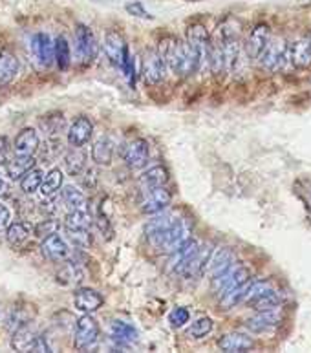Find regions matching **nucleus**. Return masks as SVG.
<instances>
[{
    "label": "nucleus",
    "instance_id": "43",
    "mask_svg": "<svg viewBox=\"0 0 311 353\" xmlns=\"http://www.w3.org/2000/svg\"><path fill=\"white\" fill-rule=\"evenodd\" d=\"M10 220H11L10 209H8L4 203H0V231L8 229V225H10Z\"/></svg>",
    "mask_w": 311,
    "mask_h": 353
},
{
    "label": "nucleus",
    "instance_id": "18",
    "mask_svg": "<svg viewBox=\"0 0 311 353\" xmlns=\"http://www.w3.org/2000/svg\"><path fill=\"white\" fill-rule=\"evenodd\" d=\"M94 134V123L88 117H77L68 130L70 147H85Z\"/></svg>",
    "mask_w": 311,
    "mask_h": 353
},
{
    "label": "nucleus",
    "instance_id": "37",
    "mask_svg": "<svg viewBox=\"0 0 311 353\" xmlns=\"http://www.w3.org/2000/svg\"><path fill=\"white\" fill-rule=\"evenodd\" d=\"M53 48H55V61H57L59 68L63 70V72L64 70H68L70 63H72V53H70L68 41L61 35V37H57Z\"/></svg>",
    "mask_w": 311,
    "mask_h": 353
},
{
    "label": "nucleus",
    "instance_id": "39",
    "mask_svg": "<svg viewBox=\"0 0 311 353\" xmlns=\"http://www.w3.org/2000/svg\"><path fill=\"white\" fill-rule=\"evenodd\" d=\"M190 319V313L189 310H185V307H176V310L170 311L169 315V322L172 324L174 327H181L185 326Z\"/></svg>",
    "mask_w": 311,
    "mask_h": 353
},
{
    "label": "nucleus",
    "instance_id": "9",
    "mask_svg": "<svg viewBox=\"0 0 311 353\" xmlns=\"http://www.w3.org/2000/svg\"><path fill=\"white\" fill-rule=\"evenodd\" d=\"M282 321H284V313L277 306L271 307V310H260L257 315L248 319L245 327L253 333H265L274 330V327H279Z\"/></svg>",
    "mask_w": 311,
    "mask_h": 353
},
{
    "label": "nucleus",
    "instance_id": "14",
    "mask_svg": "<svg viewBox=\"0 0 311 353\" xmlns=\"http://www.w3.org/2000/svg\"><path fill=\"white\" fill-rule=\"evenodd\" d=\"M148 156H150V145H148L147 139L143 137H136L132 141L128 143L127 148H125V161L130 169H141L145 167L148 161Z\"/></svg>",
    "mask_w": 311,
    "mask_h": 353
},
{
    "label": "nucleus",
    "instance_id": "20",
    "mask_svg": "<svg viewBox=\"0 0 311 353\" xmlns=\"http://www.w3.org/2000/svg\"><path fill=\"white\" fill-rule=\"evenodd\" d=\"M103 302H105L103 295L90 288H81L74 293L75 310L83 311V313H94L103 306Z\"/></svg>",
    "mask_w": 311,
    "mask_h": 353
},
{
    "label": "nucleus",
    "instance_id": "12",
    "mask_svg": "<svg viewBox=\"0 0 311 353\" xmlns=\"http://www.w3.org/2000/svg\"><path fill=\"white\" fill-rule=\"evenodd\" d=\"M32 55L41 66L50 68L55 59V48H53L52 39L46 33H35L32 37Z\"/></svg>",
    "mask_w": 311,
    "mask_h": 353
},
{
    "label": "nucleus",
    "instance_id": "44",
    "mask_svg": "<svg viewBox=\"0 0 311 353\" xmlns=\"http://www.w3.org/2000/svg\"><path fill=\"white\" fill-rule=\"evenodd\" d=\"M8 154H10L8 137H0V165H4L6 161H8Z\"/></svg>",
    "mask_w": 311,
    "mask_h": 353
},
{
    "label": "nucleus",
    "instance_id": "45",
    "mask_svg": "<svg viewBox=\"0 0 311 353\" xmlns=\"http://www.w3.org/2000/svg\"><path fill=\"white\" fill-rule=\"evenodd\" d=\"M8 189H10V187H8V181L4 179V176L0 174V198L8 194Z\"/></svg>",
    "mask_w": 311,
    "mask_h": 353
},
{
    "label": "nucleus",
    "instance_id": "1",
    "mask_svg": "<svg viewBox=\"0 0 311 353\" xmlns=\"http://www.w3.org/2000/svg\"><path fill=\"white\" fill-rule=\"evenodd\" d=\"M192 232L190 221L179 216L178 212H158L145 227V234L152 248L163 253H172L183 242H187Z\"/></svg>",
    "mask_w": 311,
    "mask_h": 353
},
{
    "label": "nucleus",
    "instance_id": "8",
    "mask_svg": "<svg viewBox=\"0 0 311 353\" xmlns=\"http://www.w3.org/2000/svg\"><path fill=\"white\" fill-rule=\"evenodd\" d=\"M187 46L190 48V52L194 53L198 61H200L201 68L207 66V59H209V43H211V37L207 33L205 26L203 24H192L187 32Z\"/></svg>",
    "mask_w": 311,
    "mask_h": 353
},
{
    "label": "nucleus",
    "instance_id": "28",
    "mask_svg": "<svg viewBox=\"0 0 311 353\" xmlns=\"http://www.w3.org/2000/svg\"><path fill=\"white\" fill-rule=\"evenodd\" d=\"M169 181V172L165 167H152V169L145 170L141 176H139V185H141V190L154 189V187H161Z\"/></svg>",
    "mask_w": 311,
    "mask_h": 353
},
{
    "label": "nucleus",
    "instance_id": "13",
    "mask_svg": "<svg viewBox=\"0 0 311 353\" xmlns=\"http://www.w3.org/2000/svg\"><path fill=\"white\" fill-rule=\"evenodd\" d=\"M105 53L108 61H110L114 66L121 68L123 61H125V55L128 53L127 43H125V37L121 33L116 32V30H110L106 33L105 37Z\"/></svg>",
    "mask_w": 311,
    "mask_h": 353
},
{
    "label": "nucleus",
    "instance_id": "7",
    "mask_svg": "<svg viewBox=\"0 0 311 353\" xmlns=\"http://www.w3.org/2000/svg\"><path fill=\"white\" fill-rule=\"evenodd\" d=\"M170 200H172L170 190L165 185H161V187L141 190L139 205H141V211L145 214H158L170 205Z\"/></svg>",
    "mask_w": 311,
    "mask_h": 353
},
{
    "label": "nucleus",
    "instance_id": "6",
    "mask_svg": "<svg viewBox=\"0 0 311 353\" xmlns=\"http://www.w3.org/2000/svg\"><path fill=\"white\" fill-rule=\"evenodd\" d=\"M75 50H77V59L81 64H92L97 57L99 46L94 32L85 24H79L75 28Z\"/></svg>",
    "mask_w": 311,
    "mask_h": 353
},
{
    "label": "nucleus",
    "instance_id": "15",
    "mask_svg": "<svg viewBox=\"0 0 311 353\" xmlns=\"http://www.w3.org/2000/svg\"><path fill=\"white\" fill-rule=\"evenodd\" d=\"M41 251H43L44 259L52 260V262H64L70 256L68 243L57 232H53L50 236L43 238Z\"/></svg>",
    "mask_w": 311,
    "mask_h": 353
},
{
    "label": "nucleus",
    "instance_id": "11",
    "mask_svg": "<svg viewBox=\"0 0 311 353\" xmlns=\"http://www.w3.org/2000/svg\"><path fill=\"white\" fill-rule=\"evenodd\" d=\"M271 41V30L268 24H257V26L249 32L248 41L243 44V53L248 55L251 61H257L260 53L264 52V48Z\"/></svg>",
    "mask_w": 311,
    "mask_h": 353
},
{
    "label": "nucleus",
    "instance_id": "24",
    "mask_svg": "<svg viewBox=\"0 0 311 353\" xmlns=\"http://www.w3.org/2000/svg\"><path fill=\"white\" fill-rule=\"evenodd\" d=\"M237 262V256L232 253V249L229 248H222L218 249L217 253L211 254V260H209V264H207V269H209V273L211 276H218L220 273H223L225 269L231 268L232 264Z\"/></svg>",
    "mask_w": 311,
    "mask_h": 353
},
{
    "label": "nucleus",
    "instance_id": "2",
    "mask_svg": "<svg viewBox=\"0 0 311 353\" xmlns=\"http://www.w3.org/2000/svg\"><path fill=\"white\" fill-rule=\"evenodd\" d=\"M158 55L165 63V66L179 77H190L196 72H200L201 64L198 61L194 53L190 52V48L187 43H181L179 39L163 37L159 41Z\"/></svg>",
    "mask_w": 311,
    "mask_h": 353
},
{
    "label": "nucleus",
    "instance_id": "46",
    "mask_svg": "<svg viewBox=\"0 0 311 353\" xmlns=\"http://www.w3.org/2000/svg\"><path fill=\"white\" fill-rule=\"evenodd\" d=\"M95 2H101V0H95Z\"/></svg>",
    "mask_w": 311,
    "mask_h": 353
},
{
    "label": "nucleus",
    "instance_id": "29",
    "mask_svg": "<svg viewBox=\"0 0 311 353\" xmlns=\"http://www.w3.org/2000/svg\"><path fill=\"white\" fill-rule=\"evenodd\" d=\"M282 302H284V295H282L279 290H274L273 285H271L269 290H265L262 295L257 296V299H254L251 304H248V306H251L253 310L260 311V310H271V307L280 306Z\"/></svg>",
    "mask_w": 311,
    "mask_h": 353
},
{
    "label": "nucleus",
    "instance_id": "34",
    "mask_svg": "<svg viewBox=\"0 0 311 353\" xmlns=\"http://www.w3.org/2000/svg\"><path fill=\"white\" fill-rule=\"evenodd\" d=\"M66 170H68L72 176L81 174L86 167V154L85 150H81V147H72L68 154H66Z\"/></svg>",
    "mask_w": 311,
    "mask_h": 353
},
{
    "label": "nucleus",
    "instance_id": "21",
    "mask_svg": "<svg viewBox=\"0 0 311 353\" xmlns=\"http://www.w3.org/2000/svg\"><path fill=\"white\" fill-rule=\"evenodd\" d=\"M198 248H200V243L196 242V240H192V238H189L187 242L181 243L178 249H174V251L170 253V269L178 274L181 273L185 265L189 264V260L192 259V254L198 251Z\"/></svg>",
    "mask_w": 311,
    "mask_h": 353
},
{
    "label": "nucleus",
    "instance_id": "16",
    "mask_svg": "<svg viewBox=\"0 0 311 353\" xmlns=\"http://www.w3.org/2000/svg\"><path fill=\"white\" fill-rule=\"evenodd\" d=\"M212 254V245L211 243H205V245H200L198 251L192 254V259L189 260V264L185 265L183 271L179 274H183L187 279H196V276H201V274L207 271V264L211 260Z\"/></svg>",
    "mask_w": 311,
    "mask_h": 353
},
{
    "label": "nucleus",
    "instance_id": "17",
    "mask_svg": "<svg viewBox=\"0 0 311 353\" xmlns=\"http://www.w3.org/2000/svg\"><path fill=\"white\" fill-rule=\"evenodd\" d=\"M167 66L158 55V52H145L143 55V75L150 85H158L165 79Z\"/></svg>",
    "mask_w": 311,
    "mask_h": 353
},
{
    "label": "nucleus",
    "instance_id": "3",
    "mask_svg": "<svg viewBox=\"0 0 311 353\" xmlns=\"http://www.w3.org/2000/svg\"><path fill=\"white\" fill-rule=\"evenodd\" d=\"M260 66L269 72V74H274V72H280L284 70L290 63V44L285 43L284 39H273L268 43V46L264 48V52L260 53Z\"/></svg>",
    "mask_w": 311,
    "mask_h": 353
},
{
    "label": "nucleus",
    "instance_id": "27",
    "mask_svg": "<svg viewBox=\"0 0 311 353\" xmlns=\"http://www.w3.org/2000/svg\"><path fill=\"white\" fill-rule=\"evenodd\" d=\"M110 335L116 341L117 346L123 344H130L137 341V330L125 321H114L110 324Z\"/></svg>",
    "mask_w": 311,
    "mask_h": 353
},
{
    "label": "nucleus",
    "instance_id": "31",
    "mask_svg": "<svg viewBox=\"0 0 311 353\" xmlns=\"http://www.w3.org/2000/svg\"><path fill=\"white\" fill-rule=\"evenodd\" d=\"M112 154H114V145L108 137H99L92 147V159L97 165H110Z\"/></svg>",
    "mask_w": 311,
    "mask_h": 353
},
{
    "label": "nucleus",
    "instance_id": "35",
    "mask_svg": "<svg viewBox=\"0 0 311 353\" xmlns=\"http://www.w3.org/2000/svg\"><path fill=\"white\" fill-rule=\"evenodd\" d=\"M63 181H64V174L61 172V169H52L46 176H44L43 185H41V189L39 190H41L46 198H50V196L57 194L59 190H61Z\"/></svg>",
    "mask_w": 311,
    "mask_h": 353
},
{
    "label": "nucleus",
    "instance_id": "23",
    "mask_svg": "<svg viewBox=\"0 0 311 353\" xmlns=\"http://www.w3.org/2000/svg\"><path fill=\"white\" fill-rule=\"evenodd\" d=\"M33 167H35V158L26 154H17L15 158L8 159L4 163L6 176H10L11 179H21Z\"/></svg>",
    "mask_w": 311,
    "mask_h": 353
},
{
    "label": "nucleus",
    "instance_id": "5",
    "mask_svg": "<svg viewBox=\"0 0 311 353\" xmlns=\"http://www.w3.org/2000/svg\"><path fill=\"white\" fill-rule=\"evenodd\" d=\"M101 327L97 324L94 316H90V313H85L83 316L77 319L75 322L74 332V344L77 350H88L92 348L97 341H99Z\"/></svg>",
    "mask_w": 311,
    "mask_h": 353
},
{
    "label": "nucleus",
    "instance_id": "40",
    "mask_svg": "<svg viewBox=\"0 0 311 353\" xmlns=\"http://www.w3.org/2000/svg\"><path fill=\"white\" fill-rule=\"evenodd\" d=\"M68 238L77 245V248H88L92 243V234L90 231H66Z\"/></svg>",
    "mask_w": 311,
    "mask_h": 353
},
{
    "label": "nucleus",
    "instance_id": "19",
    "mask_svg": "<svg viewBox=\"0 0 311 353\" xmlns=\"http://www.w3.org/2000/svg\"><path fill=\"white\" fill-rule=\"evenodd\" d=\"M290 63L295 68H310L311 66V37L297 39L290 44Z\"/></svg>",
    "mask_w": 311,
    "mask_h": 353
},
{
    "label": "nucleus",
    "instance_id": "36",
    "mask_svg": "<svg viewBox=\"0 0 311 353\" xmlns=\"http://www.w3.org/2000/svg\"><path fill=\"white\" fill-rule=\"evenodd\" d=\"M44 179V172L41 169H35L33 167L32 170H28L26 174L21 178V189L26 192V194H33V192H37L41 189V185H43Z\"/></svg>",
    "mask_w": 311,
    "mask_h": 353
},
{
    "label": "nucleus",
    "instance_id": "10",
    "mask_svg": "<svg viewBox=\"0 0 311 353\" xmlns=\"http://www.w3.org/2000/svg\"><path fill=\"white\" fill-rule=\"evenodd\" d=\"M11 346L19 352H52L46 339L37 335L30 327H19L11 339Z\"/></svg>",
    "mask_w": 311,
    "mask_h": 353
},
{
    "label": "nucleus",
    "instance_id": "25",
    "mask_svg": "<svg viewBox=\"0 0 311 353\" xmlns=\"http://www.w3.org/2000/svg\"><path fill=\"white\" fill-rule=\"evenodd\" d=\"M19 74V59L10 52L0 53V90L13 83Z\"/></svg>",
    "mask_w": 311,
    "mask_h": 353
},
{
    "label": "nucleus",
    "instance_id": "26",
    "mask_svg": "<svg viewBox=\"0 0 311 353\" xmlns=\"http://www.w3.org/2000/svg\"><path fill=\"white\" fill-rule=\"evenodd\" d=\"M15 154H26V156H33L39 148V134L33 128H24L19 132L13 143Z\"/></svg>",
    "mask_w": 311,
    "mask_h": 353
},
{
    "label": "nucleus",
    "instance_id": "22",
    "mask_svg": "<svg viewBox=\"0 0 311 353\" xmlns=\"http://www.w3.org/2000/svg\"><path fill=\"white\" fill-rule=\"evenodd\" d=\"M218 346L222 352L229 353H238V352H248V350L254 348V341L245 333L232 332L223 335L220 341H218Z\"/></svg>",
    "mask_w": 311,
    "mask_h": 353
},
{
    "label": "nucleus",
    "instance_id": "32",
    "mask_svg": "<svg viewBox=\"0 0 311 353\" xmlns=\"http://www.w3.org/2000/svg\"><path fill=\"white\" fill-rule=\"evenodd\" d=\"M63 201L70 211H86V207H88L85 192L79 189H75L72 185H68V187H64L63 189Z\"/></svg>",
    "mask_w": 311,
    "mask_h": 353
},
{
    "label": "nucleus",
    "instance_id": "30",
    "mask_svg": "<svg viewBox=\"0 0 311 353\" xmlns=\"http://www.w3.org/2000/svg\"><path fill=\"white\" fill-rule=\"evenodd\" d=\"M32 223H28V221H15V223H10L8 225V232H6V238H8V242L10 245H22V243L26 242L30 234H32Z\"/></svg>",
    "mask_w": 311,
    "mask_h": 353
},
{
    "label": "nucleus",
    "instance_id": "38",
    "mask_svg": "<svg viewBox=\"0 0 311 353\" xmlns=\"http://www.w3.org/2000/svg\"><path fill=\"white\" fill-rule=\"evenodd\" d=\"M212 332V321L209 316H201L198 321L192 322V326L189 327V337L192 339H203L205 335Z\"/></svg>",
    "mask_w": 311,
    "mask_h": 353
},
{
    "label": "nucleus",
    "instance_id": "33",
    "mask_svg": "<svg viewBox=\"0 0 311 353\" xmlns=\"http://www.w3.org/2000/svg\"><path fill=\"white\" fill-rule=\"evenodd\" d=\"M92 216L86 211H70L64 218V229L66 231H90Z\"/></svg>",
    "mask_w": 311,
    "mask_h": 353
},
{
    "label": "nucleus",
    "instance_id": "47",
    "mask_svg": "<svg viewBox=\"0 0 311 353\" xmlns=\"http://www.w3.org/2000/svg\"><path fill=\"white\" fill-rule=\"evenodd\" d=\"M310 37H311V33H310Z\"/></svg>",
    "mask_w": 311,
    "mask_h": 353
},
{
    "label": "nucleus",
    "instance_id": "42",
    "mask_svg": "<svg viewBox=\"0 0 311 353\" xmlns=\"http://www.w3.org/2000/svg\"><path fill=\"white\" fill-rule=\"evenodd\" d=\"M125 10L128 11V15L139 17V19H145V21H150V19H152V15H150V13L145 10V6H143L141 2H137V0H134V2H128V4L125 6Z\"/></svg>",
    "mask_w": 311,
    "mask_h": 353
},
{
    "label": "nucleus",
    "instance_id": "4",
    "mask_svg": "<svg viewBox=\"0 0 311 353\" xmlns=\"http://www.w3.org/2000/svg\"><path fill=\"white\" fill-rule=\"evenodd\" d=\"M249 279H251V276H249L248 269L243 268L242 264H237V262H234L231 268L225 269L223 273H220L218 276L212 279V291H214L218 296H223L225 293H229V291H232L234 288H238V285H242L243 282H248Z\"/></svg>",
    "mask_w": 311,
    "mask_h": 353
},
{
    "label": "nucleus",
    "instance_id": "41",
    "mask_svg": "<svg viewBox=\"0 0 311 353\" xmlns=\"http://www.w3.org/2000/svg\"><path fill=\"white\" fill-rule=\"evenodd\" d=\"M33 232H35V236L39 238L50 236V234H53V232H57V221H53V220L41 221L39 225H35Z\"/></svg>",
    "mask_w": 311,
    "mask_h": 353
}]
</instances>
